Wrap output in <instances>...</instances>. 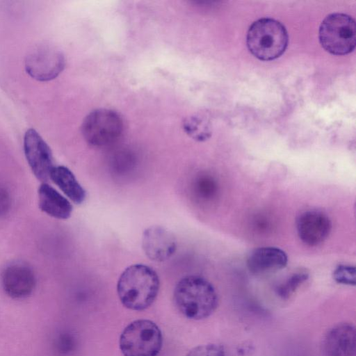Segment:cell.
<instances>
[{"label": "cell", "mask_w": 356, "mask_h": 356, "mask_svg": "<svg viewBox=\"0 0 356 356\" xmlns=\"http://www.w3.org/2000/svg\"><path fill=\"white\" fill-rule=\"evenodd\" d=\"M159 287L157 273L149 266L136 264L128 266L120 275L117 283V293L126 308L142 311L154 302Z\"/></svg>", "instance_id": "1"}, {"label": "cell", "mask_w": 356, "mask_h": 356, "mask_svg": "<svg viewBox=\"0 0 356 356\" xmlns=\"http://www.w3.org/2000/svg\"><path fill=\"white\" fill-rule=\"evenodd\" d=\"M173 301L178 311L186 318L202 320L216 310L218 298L213 286L205 278L188 275L175 286Z\"/></svg>", "instance_id": "2"}, {"label": "cell", "mask_w": 356, "mask_h": 356, "mask_svg": "<svg viewBox=\"0 0 356 356\" xmlns=\"http://www.w3.org/2000/svg\"><path fill=\"white\" fill-rule=\"evenodd\" d=\"M289 36L285 26L271 18H261L250 26L246 44L250 52L261 60H272L285 51Z\"/></svg>", "instance_id": "3"}, {"label": "cell", "mask_w": 356, "mask_h": 356, "mask_svg": "<svg viewBox=\"0 0 356 356\" xmlns=\"http://www.w3.org/2000/svg\"><path fill=\"white\" fill-rule=\"evenodd\" d=\"M119 344L124 356H157L162 348V332L150 320H136L123 330Z\"/></svg>", "instance_id": "4"}, {"label": "cell", "mask_w": 356, "mask_h": 356, "mask_svg": "<svg viewBox=\"0 0 356 356\" xmlns=\"http://www.w3.org/2000/svg\"><path fill=\"white\" fill-rule=\"evenodd\" d=\"M322 47L334 55H346L355 47L356 25L355 20L344 13H332L321 22L318 31Z\"/></svg>", "instance_id": "5"}, {"label": "cell", "mask_w": 356, "mask_h": 356, "mask_svg": "<svg viewBox=\"0 0 356 356\" xmlns=\"http://www.w3.org/2000/svg\"><path fill=\"white\" fill-rule=\"evenodd\" d=\"M123 131V122L115 111L101 108L85 118L82 133L85 140L95 147H105L116 142Z\"/></svg>", "instance_id": "6"}, {"label": "cell", "mask_w": 356, "mask_h": 356, "mask_svg": "<svg viewBox=\"0 0 356 356\" xmlns=\"http://www.w3.org/2000/svg\"><path fill=\"white\" fill-rule=\"evenodd\" d=\"M65 64L60 51L49 45H41L28 54L25 68L33 79L46 81L56 78L63 71Z\"/></svg>", "instance_id": "7"}, {"label": "cell", "mask_w": 356, "mask_h": 356, "mask_svg": "<svg viewBox=\"0 0 356 356\" xmlns=\"http://www.w3.org/2000/svg\"><path fill=\"white\" fill-rule=\"evenodd\" d=\"M24 151L27 162L38 179L47 183L54 168L51 151L34 129L27 130L24 137Z\"/></svg>", "instance_id": "8"}, {"label": "cell", "mask_w": 356, "mask_h": 356, "mask_svg": "<svg viewBox=\"0 0 356 356\" xmlns=\"http://www.w3.org/2000/svg\"><path fill=\"white\" fill-rule=\"evenodd\" d=\"M1 282L3 291L13 298H23L33 292L35 276L32 268L22 262H12L2 270Z\"/></svg>", "instance_id": "9"}, {"label": "cell", "mask_w": 356, "mask_h": 356, "mask_svg": "<svg viewBox=\"0 0 356 356\" xmlns=\"http://www.w3.org/2000/svg\"><path fill=\"white\" fill-rule=\"evenodd\" d=\"M142 248L150 260L162 262L170 259L175 252L176 238L165 227L160 225H152L143 232Z\"/></svg>", "instance_id": "10"}, {"label": "cell", "mask_w": 356, "mask_h": 356, "mask_svg": "<svg viewBox=\"0 0 356 356\" xmlns=\"http://www.w3.org/2000/svg\"><path fill=\"white\" fill-rule=\"evenodd\" d=\"M332 229L330 218L323 212L309 210L302 213L296 221L300 239L309 246H317L328 237Z\"/></svg>", "instance_id": "11"}, {"label": "cell", "mask_w": 356, "mask_h": 356, "mask_svg": "<svg viewBox=\"0 0 356 356\" xmlns=\"http://www.w3.org/2000/svg\"><path fill=\"white\" fill-rule=\"evenodd\" d=\"M355 325L339 323L331 327L323 339V350L326 356H355Z\"/></svg>", "instance_id": "12"}, {"label": "cell", "mask_w": 356, "mask_h": 356, "mask_svg": "<svg viewBox=\"0 0 356 356\" xmlns=\"http://www.w3.org/2000/svg\"><path fill=\"white\" fill-rule=\"evenodd\" d=\"M288 263L286 253L280 248L260 247L254 249L248 256L247 266L249 270L256 275L270 273L286 267Z\"/></svg>", "instance_id": "13"}, {"label": "cell", "mask_w": 356, "mask_h": 356, "mask_svg": "<svg viewBox=\"0 0 356 356\" xmlns=\"http://www.w3.org/2000/svg\"><path fill=\"white\" fill-rule=\"evenodd\" d=\"M38 204L41 211L57 219H67L72 212L69 200L47 183L38 188Z\"/></svg>", "instance_id": "14"}, {"label": "cell", "mask_w": 356, "mask_h": 356, "mask_svg": "<svg viewBox=\"0 0 356 356\" xmlns=\"http://www.w3.org/2000/svg\"><path fill=\"white\" fill-rule=\"evenodd\" d=\"M50 179L75 204H80L85 200V189L67 168L63 165L54 166L51 172Z\"/></svg>", "instance_id": "15"}, {"label": "cell", "mask_w": 356, "mask_h": 356, "mask_svg": "<svg viewBox=\"0 0 356 356\" xmlns=\"http://www.w3.org/2000/svg\"><path fill=\"white\" fill-rule=\"evenodd\" d=\"M186 133L197 141H204L211 135V127L209 122L204 118L195 115L186 119L184 122Z\"/></svg>", "instance_id": "16"}, {"label": "cell", "mask_w": 356, "mask_h": 356, "mask_svg": "<svg viewBox=\"0 0 356 356\" xmlns=\"http://www.w3.org/2000/svg\"><path fill=\"white\" fill-rule=\"evenodd\" d=\"M309 277L308 272L304 270L293 273L276 286L277 296L283 300H288L309 279Z\"/></svg>", "instance_id": "17"}, {"label": "cell", "mask_w": 356, "mask_h": 356, "mask_svg": "<svg viewBox=\"0 0 356 356\" xmlns=\"http://www.w3.org/2000/svg\"><path fill=\"white\" fill-rule=\"evenodd\" d=\"M333 279L339 284L355 286L356 282L355 268L350 265H339L334 270Z\"/></svg>", "instance_id": "18"}, {"label": "cell", "mask_w": 356, "mask_h": 356, "mask_svg": "<svg viewBox=\"0 0 356 356\" xmlns=\"http://www.w3.org/2000/svg\"><path fill=\"white\" fill-rule=\"evenodd\" d=\"M186 356H225V353L219 344L207 343L194 347Z\"/></svg>", "instance_id": "19"}, {"label": "cell", "mask_w": 356, "mask_h": 356, "mask_svg": "<svg viewBox=\"0 0 356 356\" xmlns=\"http://www.w3.org/2000/svg\"><path fill=\"white\" fill-rule=\"evenodd\" d=\"M197 188L200 193L206 197H210L217 191V184L212 178L204 177L199 179Z\"/></svg>", "instance_id": "20"}, {"label": "cell", "mask_w": 356, "mask_h": 356, "mask_svg": "<svg viewBox=\"0 0 356 356\" xmlns=\"http://www.w3.org/2000/svg\"><path fill=\"white\" fill-rule=\"evenodd\" d=\"M11 207V197L8 191L0 186V217L6 215Z\"/></svg>", "instance_id": "21"}]
</instances>
